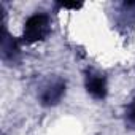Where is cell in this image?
Listing matches in <instances>:
<instances>
[{
  "mask_svg": "<svg viewBox=\"0 0 135 135\" xmlns=\"http://www.w3.org/2000/svg\"><path fill=\"white\" fill-rule=\"evenodd\" d=\"M49 33V18L43 13H37L26 21L22 38L26 43H35L43 40Z\"/></svg>",
  "mask_w": 135,
  "mask_h": 135,
  "instance_id": "1",
  "label": "cell"
},
{
  "mask_svg": "<svg viewBox=\"0 0 135 135\" xmlns=\"http://www.w3.org/2000/svg\"><path fill=\"white\" fill-rule=\"evenodd\" d=\"M88 92L95 99H103L107 95V81L103 76L99 75H89L86 80Z\"/></svg>",
  "mask_w": 135,
  "mask_h": 135,
  "instance_id": "2",
  "label": "cell"
},
{
  "mask_svg": "<svg viewBox=\"0 0 135 135\" xmlns=\"http://www.w3.org/2000/svg\"><path fill=\"white\" fill-rule=\"evenodd\" d=\"M64 92H65V83L59 81V83L52 84L51 88H48V89L45 91V94L41 95V102H43L45 105H56V103L62 99Z\"/></svg>",
  "mask_w": 135,
  "mask_h": 135,
  "instance_id": "3",
  "label": "cell"
},
{
  "mask_svg": "<svg viewBox=\"0 0 135 135\" xmlns=\"http://www.w3.org/2000/svg\"><path fill=\"white\" fill-rule=\"evenodd\" d=\"M2 49H3V56H5V57L13 56V54H16V51H18V45H16V41H15L13 38H10V37L7 35V32L3 33Z\"/></svg>",
  "mask_w": 135,
  "mask_h": 135,
  "instance_id": "4",
  "label": "cell"
},
{
  "mask_svg": "<svg viewBox=\"0 0 135 135\" xmlns=\"http://www.w3.org/2000/svg\"><path fill=\"white\" fill-rule=\"evenodd\" d=\"M60 8H67V10H78V8H81L83 5L81 3H76V2H60V3H57Z\"/></svg>",
  "mask_w": 135,
  "mask_h": 135,
  "instance_id": "5",
  "label": "cell"
},
{
  "mask_svg": "<svg viewBox=\"0 0 135 135\" xmlns=\"http://www.w3.org/2000/svg\"><path fill=\"white\" fill-rule=\"evenodd\" d=\"M130 118L132 119H135V103L132 105V108H130Z\"/></svg>",
  "mask_w": 135,
  "mask_h": 135,
  "instance_id": "6",
  "label": "cell"
}]
</instances>
